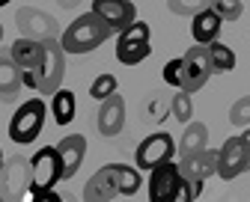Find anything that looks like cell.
Listing matches in <instances>:
<instances>
[{
	"label": "cell",
	"instance_id": "obj_11",
	"mask_svg": "<svg viewBox=\"0 0 250 202\" xmlns=\"http://www.w3.org/2000/svg\"><path fill=\"white\" fill-rule=\"evenodd\" d=\"M30 190H45V187H54L57 182H62V163H60V155H57V146H42L33 158H30Z\"/></svg>",
	"mask_w": 250,
	"mask_h": 202
},
{
	"label": "cell",
	"instance_id": "obj_16",
	"mask_svg": "<svg viewBox=\"0 0 250 202\" xmlns=\"http://www.w3.org/2000/svg\"><path fill=\"white\" fill-rule=\"evenodd\" d=\"M92 12H96L110 30H122L137 18V6L131 0H92Z\"/></svg>",
	"mask_w": 250,
	"mask_h": 202
},
{
	"label": "cell",
	"instance_id": "obj_22",
	"mask_svg": "<svg viewBox=\"0 0 250 202\" xmlns=\"http://www.w3.org/2000/svg\"><path fill=\"white\" fill-rule=\"evenodd\" d=\"M208 60H211V69L214 72H232L235 69V51L229 45H221V42H208Z\"/></svg>",
	"mask_w": 250,
	"mask_h": 202
},
{
	"label": "cell",
	"instance_id": "obj_19",
	"mask_svg": "<svg viewBox=\"0 0 250 202\" xmlns=\"http://www.w3.org/2000/svg\"><path fill=\"white\" fill-rule=\"evenodd\" d=\"M48 98H51V116H54V122H57V125H69V122L75 119V113H78L75 92L60 86V89H57V92H51Z\"/></svg>",
	"mask_w": 250,
	"mask_h": 202
},
{
	"label": "cell",
	"instance_id": "obj_14",
	"mask_svg": "<svg viewBox=\"0 0 250 202\" xmlns=\"http://www.w3.org/2000/svg\"><path fill=\"white\" fill-rule=\"evenodd\" d=\"M15 24L21 30V36L27 39H60V24L48 15V12H39L33 6H24L15 12Z\"/></svg>",
	"mask_w": 250,
	"mask_h": 202
},
{
	"label": "cell",
	"instance_id": "obj_6",
	"mask_svg": "<svg viewBox=\"0 0 250 202\" xmlns=\"http://www.w3.org/2000/svg\"><path fill=\"white\" fill-rule=\"evenodd\" d=\"M42 65L36 75V92L39 95H51L62 86L66 78V51H62L60 39H42Z\"/></svg>",
	"mask_w": 250,
	"mask_h": 202
},
{
	"label": "cell",
	"instance_id": "obj_27",
	"mask_svg": "<svg viewBox=\"0 0 250 202\" xmlns=\"http://www.w3.org/2000/svg\"><path fill=\"white\" fill-rule=\"evenodd\" d=\"M211 9L224 21H238L241 18V0H211Z\"/></svg>",
	"mask_w": 250,
	"mask_h": 202
},
{
	"label": "cell",
	"instance_id": "obj_25",
	"mask_svg": "<svg viewBox=\"0 0 250 202\" xmlns=\"http://www.w3.org/2000/svg\"><path fill=\"white\" fill-rule=\"evenodd\" d=\"M170 12L173 15H182V18H191V15H197L200 9H206V6H211V0H170Z\"/></svg>",
	"mask_w": 250,
	"mask_h": 202
},
{
	"label": "cell",
	"instance_id": "obj_34",
	"mask_svg": "<svg viewBox=\"0 0 250 202\" xmlns=\"http://www.w3.org/2000/svg\"><path fill=\"white\" fill-rule=\"evenodd\" d=\"M0 155H3V149H0Z\"/></svg>",
	"mask_w": 250,
	"mask_h": 202
},
{
	"label": "cell",
	"instance_id": "obj_13",
	"mask_svg": "<svg viewBox=\"0 0 250 202\" xmlns=\"http://www.w3.org/2000/svg\"><path fill=\"white\" fill-rule=\"evenodd\" d=\"M30 161L24 155H12L0 166V193L3 199H24L30 187Z\"/></svg>",
	"mask_w": 250,
	"mask_h": 202
},
{
	"label": "cell",
	"instance_id": "obj_28",
	"mask_svg": "<svg viewBox=\"0 0 250 202\" xmlns=\"http://www.w3.org/2000/svg\"><path fill=\"white\" fill-rule=\"evenodd\" d=\"M164 81L173 89H182V81H185V75H182V57H176V60H170L164 65Z\"/></svg>",
	"mask_w": 250,
	"mask_h": 202
},
{
	"label": "cell",
	"instance_id": "obj_20",
	"mask_svg": "<svg viewBox=\"0 0 250 202\" xmlns=\"http://www.w3.org/2000/svg\"><path fill=\"white\" fill-rule=\"evenodd\" d=\"M21 69L9 60V54L3 57L0 54V98H6V101H12L18 92H21Z\"/></svg>",
	"mask_w": 250,
	"mask_h": 202
},
{
	"label": "cell",
	"instance_id": "obj_4",
	"mask_svg": "<svg viewBox=\"0 0 250 202\" xmlns=\"http://www.w3.org/2000/svg\"><path fill=\"white\" fill-rule=\"evenodd\" d=\"M45 116H48V104L42 98L24 101V104L12 113V119H9V140L18 143V146L33 143L42 134V128H45Z\"/></svg>",
	"mask_w": 250,
	"mask_h": 202
},
{
	"label": "cell",
	"instance_id": "obj_9",
	"mask_svg": "<svg viewBox=\"0 0 250 202\" xmlns=\"http://www.w3.org/2000/svg\"><path fill=\"white\" fill-rule=\"evenodd\" d=\"M182 75H185V81H182V89L185 92H200L206 83H208V78L214 75V69H211V60H208V48L206 45H194V48H188L185 54H182Z\"/></svg>",
	"mask_w": 250,
	"mask_h": 202
},
{
	"label": "cell",
	"instance_id": "obj_5",
	"mask_svg": "<svg viewBox=\"0 0 250 202\" xmlns=\"http://www.w3.org/2000/svg\"><path fill=\"white\" fill-rule=\"evenodd\" d=\"M152 54V45H149V24L134 18L131 24H125L116 36V60L122 65H137L143 62L146 57Z\"/></svg>",
	"mask_w": 250,
	"mask_h": 202
},
{
	"label": "cell",
	"instance_id": "obj_24",
	"mask_svg": "<svg viewBox=\"0 0 250 202\" xmlns=\"http://www.w3.org/2000/svg\"><path fill=\"white\" fill-rule=\"evenodd\" d=\"M116 86H119V81H116L113 75H99L96 81L89 83V98H92V101H102V98H107L110 92H116Z\"/></svg>",
	"mask_w": 250,
	"mask_h": 202
},
{
	"label": "cell",
	"instance_id": "obj_31",
	"mask_svg": "<svg viewBox=\"0 0 250 202\" xmlns=\"http://www.w3.org/2000/svg\"><path fill=\"white\" fill-rule=\"evenodd\" d=\"M12 3V0H0V9H3V6H9Z\"/></svg>",
	"mask_w": 250,
	"mask_h": 202
},
{
	"label": "cell",
	"instance_id": "obj_8",
	"mask_svg": "<svg viewBox=\"0 0 250 202\" xmlns=\"http://www.w3.org/2000/svg\"><path fill=\"white\" fill-rule=\"evenodd\" d=\"M214 158H217V152H211L208 146H206V149H197V152L182 155L179 173H182V179L188 182L191 199H200V196H203V187H206V179L214 176Z\"/></svg>",
	"mask_w": 250,
	"mask_h": 202
},
{
	"label": "cell",
	"instance_id": "obj_21",
	"mask_svg": "<svg viewBox=\"0 0 250 202\" xmlns=\"http://www.w3.org/2000/svg\"><path fill=\"white\" fill-rule=\"evenodd\" d=\"M208 146V128L206 122H188V128L182 131V143L176 152L188 155V152H197V149H206Z\"/></svg>",
	"mask_w": 250,
	"mask_h": 202
},
{
	"label": "cell",
	"instance_id": "obj_18",
	"mask_svg": "<svg viewBox=\"0 0 250 202\" xmlns=\"http://www.w3.org/2000/svg\"><path fill=\"white\" fill-rule=\"evenodd\" d=\"M221 27H224V18L217 15L211 6L200 9L197 15H191V33H194V42L200 45H208L221 36Z\"/></svg>",
	"mask_w": 250,
	"mask_h": 202
},
{
	"label": "cell",
	"instance_id": "obj_32",
	"mask_svg": "<svg viewBox=\"0 0 250 202\" xmlns=\"http://www.w3.org/2000/svg\"><path fill=\"white\" fill-rule=\"evenodd\" d=\"M0 42H3V24H0Z\"/></svg>",
	"mask_w": 250,
	"mask_h": 202
},
{
	"label": "cell",
	"instance_id": "obj_33",
	"mask_svg": "<svg viewBox=\"0 0 250 202\" xmlns=\"http://www.w3.org/2000/svg\"><path fill=\"white\" fill-rule=\"evenodd\" d=\"M0 166H3V155H0Z\"/></svg>",
	"mask_w": 250,
	"mask_h": 202
},
{
	"label": "cell",
	"instance_id": "obj_15",
	"mask_svg": "<svg viewBox=\"0 0 250 202\" xmlns=\"http://www.w3.org/2000/svg\"><path fill=\"white\" fill-rule=\"evenodd\" d=\"M99 134L102 137H116L125 128V98L119 92H110L107 98H102V107H99Z\"/></svg>",
	"mask_w": 250,
	"mask_h": 202
},
{
	"label": "cell",
	"instance_id": "obj_3",
	"mask_svg": "<svg viewBox=\"0 0 250 202\" xmlns=\"http://www.w3.org/2000/svg\"><path fill=\"white\" fill-rule=\"evenodd\" d=\"M149 199L152 202H191L188 182L179 173V163L164 161L149 170Z\"/></svg>",
	"mask_w": 250,
	"mask_h": 202
},
{
	"label": "cell",
	"instance_id": "obj_12",
	"mask_svg": "<svg viewBox=\"0 0 250 202\" xmlns=\"http://www.w3.org/2000/svg\"><path fill=\"white\" fill-rule=\"evenodd\" d=\"M42 42L39 39H15L12 48H9V60L21 69V83L30 86V89H36V75H39V65H42Z\"/></svg>",
	"mask_w": 250,
	"mask_h": 202
},
{
	"label": "cell",
	"instance_id": "obj_17",
	"mask_svg": "<svg viewBox=\"0 0 250 202\" xmlns=\"http://www.w3.org/2000/svg\"><path fill=\"white\" fill-rule=\"evenodd\" d=\"M57 155H60V163H62V179H72L81 163L86 158V137L83 134H69L57 143Z\"/></svg>",
	"mask_w": 250,
	"mask_h": 202
},
{
	"label": "cell",
	"instance_id": "obj_2",
	"mask_svg": "<svg viewBox=\"0 0 250 202\" xmlns=\"http://www.w3.org/2000/svg\"><path fill=\"white\" fill-rule=\"evenodd\" d=\"M110 27L96 15V12H83L78 15L66 30L60 33V45L66 54H89V51H96L99 45H104L110 39Z\"/></svg>",
	"mask_w": 250,
	"mask_h": 202
},
{
	"label": "cell",
	"instance_id": "obj_30",
	"mask_svg": "<svg viewBox=\"0 0 250 202\" xmlns=\"http://www.w3.org/2000/svg\"><path fill=\"white\" fill-rule=\"evenodd\" d=\"M241 137H244V140L250 143V125H247V128H241Z\"/></svg>",
	"mask_w": 250,
	"mask_h": 202
},
{
	"label": "cell",
	"instance_id": "obj_10",
	"mask_svg": "<svg viewBox=\"0 0 250 202\" xmlns=\"http://www.w3.org/2000/svg\"><path fill=\"white\" fill-rule=\"evenodd\" d=\"M176 158V140L170 137L167 131H155L134 149V163L140 173H149L152 166H158L164 161H173Z\"/></svg>",
	"mask_w": 250,
	"mask_h": 202
},
{
	"label": "cell",
	"instance_id": "obj_1",
	"mask_svg": "<svg viewBox=\"0 0 250 202\" xmlns=\"http://www.w3.org/2000/svg\"><path fill=\"white\" fill-rule=\"evenodd\" d=\"M143 179L137 166L128 163H107L83 184V199L86 202H107L116 196H134L140 190Z\"/></svg>",
	"mask_w": 250,
	"mask_h": 202
},
{
	"label": "cell",
	"instance_id": "obj_7",
	"mask_svg": "<svg viewBox=\"0 0 250 202\" xmlns=\"http://www.w3.org/2000/svg\"><path fill=\"white\" fill-rule=\"evenodd\" d=\"M247 170H250V143L241 134L227 137L224 146L217 149V158H214V176H221L224 182H232Z\"/></svg>",
	"mask_w": 250,
	"mask_h": 202
},
{
	"label": "cell",
	"instance_id": "obj_26",
	"mask_svg": "<svg viewBox=\"0 0 250 202\" xmlns=\"http://www.w3.org/2000/svg\"><path fill=\"white\" fill-rule=\"evenodd\" d=\"M229 125H235V128H247L250 125V95H241L229 107Z\"/></svg>",
	"mask_w": 250,
	"mask_h": 202
},
{
	"label": "cell",
	"instance_id": "obj_23",
	"mask_svg": "<svg viewBox=\"0 0 250 202\" xmlns=\"http://www.w3.org/2000/svg\"><path fill=\"white\" fill-rule=\"evenodd\" d=\"M170 110L176 116V122L188 125L194 116V101H191V92H185V89H176V95L170 98Z\"/></svg>",
	"mask_w": 250,
	"mask_h": 202
},
{
	"label": "cell",
	"instance_id": "obj_29",
	"mask_svg": "<svg viewBox=\"0 0 250 202\" xmlns=\"http://www.w3.org/2000/svg\"><path fill=\"white\" fill-rule=\"evenodd\" d=\"M60 6L62 9H75V6H81V0H60Z\"/></svg>",
	"mask_w": 250,
	"mask_h": 202
}]
</instances>
